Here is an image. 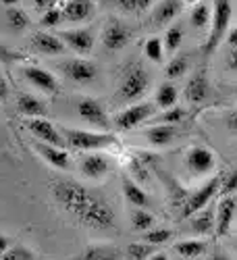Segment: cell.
<instances>
[{
  "label": "cell",
  "instance_id": "cell-1",
  "mask_svg": "<svg viewBox=\"0 0 237 260\" xmlns=\"http://www.w3.org/2000/svg\"><path fill=\"white\" fill-rule=\"evenodd\" d=\"M52 198L64 212L73 214L77 219L85 210V206L92 202L94 193H90V189H85L81 183L75 181H56L52 185Z\"/></svg>",
  "mask_w": 237,
  "mask_h": 260
},
{
  "label": "cell",
  "instance_id": "cell-2",
  "mask_svg": "<svg viewBox=\"0 0 237 260\" xmlns=\"http://www.w3.org/2000/svg\"><path fill=\"white\" fill-rule=\"evenodd\" d=\"M231 17H233L231 0H214V7H212V21H210V31H208V36H206L204 46H202V50H204L206 56H210V54L217 52V48L223 44V40H227Z\"/></svg>",
  "mask_w": 237,
  "mask_h": 260
},
{
  "label": "cell",
  "instance_id": "cell-3",
  "mask_svg": "<svg viewBox=\"0 0 237 260\" xmlns=\"http://www.w3.org/2000/svg\"><path fill=\"white\" fill-rule=\"evenodd\" d=\"M77 221L81 225H85L88 229L109 231V229H113L117 225V216H115V210H113V206L109 202L94 196L92 202L85 206V210L77 216Z\"/></svg>",
  "mask_w": 237,
  "mask_h": 260
},
{
  "label": "cell",
  "instance_id": "cell-4",
  "mask_svg": "<svg viewBox=\"0 0 237 260\" xmlns=\"http://www.w3.org/2000/svg\"><path fill=\"white\" fill-rule=\"evenodd\" d=\"M60 134L67 140V148L73 150H104L117 144V138L113 134H96L85 132V129H60Z\"/></svg>",
  "mask_w": 237,
  "mask_h": 260
},
{
  "label": "cell",
  "instance_id": "cell-5",
  "mask_svg": "<svg viewBox=\"0 0 237 260\" xmlns=\"http://www.w3.org/2000/svg\"><path fill=\"white\" fill-rule=\"evenodd\" d=\"M150 83H152V79H150V73L144 69V67H133V69H129L119 85V92H117V98L123 100V102H133L138 98H142L148 88H150Z\"/></svg>",
  "mask_w": 237,
  "mask_h": 260
},
{
  "label": "cell",
  "instance_id": "cell-6",
  "mask_svg": "<svg viewBox=\"0 0 237 260\" xmlns=\"http://www.w3.org/2000/svg\"><path fill=\"white\" fill-rule=\"evenodd\" d=\"M221 181H223V177L217 175V177L208 179L200 189L193 191L191 196H187V200H185L183 206H181V216H183V219H189V216H193L196 212H200L202 208H206L208 202L219 193V189H221Z\"/></svg>",
  "mask_w": 237,
  "mask_h": 260
},
{
  "label": "cell",
  "instance_id": "cell-7",
  "mask_svg": "<svg viewBox=\"0 0 237 260\" xmlns=\"http://www.w3.org/2000/svg\"><path fill=\"white\" fill-rule=\"evenodd\" d=\"M152 115H154V104L138 102V104H131V106L123 108V111L115 117L113 123H115L117 129H121V132H129V129H136L142 123H146Z\"/></svg>",
  "mask_w": 237,
  "mask_h": 260
},
{
  "label": "cell",
  "instance_id": "cell-8",
  "mask_svg": "<svg viewBox=\"0 0 237 260\" xmlns=\"http://www.w3.org/2000/svg\"><path fill=\"white\" fill-rule=\"evenodd\" d=\"M58 67L64 77L75 83H81V85L92 83L98 77V67L92 60H85V58H69V60L60 62Z\"/></svg>",
  "mask_w": 237,
  "mask_h": 260
},
{
  "label": "cell",
  "instance_id": "cell-9",
  "mask_svg": "<svg viewBox=\"0 0 237 260\" xmlns=\"http://www.w3.org/2000/svg\"><path fill=\"white\" fill-rule=\"evenodd\" d=\"M77 115L85 123H90V125H94L98 129H109L111 127V119H109V115H106V108L96 98H90V96L79 98V102H77Z\"/></svg>",
  "mask_w": 237,
  "mask_h": 260
},
{
  "label": "cell",
  "instance_id": "cell-10",
  "mask_svg": "<svg viewBox=\"0 0 237 260\" xmlns=\"http://www.w3.org/2000/svg\"><path fill=\"white\" fill-rule=\"evenodd\" d=\"M25 125H27V129L31 132V136L38 138V142H46V144H52V146H58V148L67 150V140H64V136L58 132V129L50 121H46L44 117L29 119Z\"/></svg>",
  "mask_w": 237,
  "mask_h": 260
},
{
  "label": "cell",
  "instance_id": "cell-11",
  "mask_svg": "<svg viewBox=\"0 0 237 260\" xmlns=\"http://www.w3.org/2000/svg\"><path fill=\"white\" fill-rule=\"evenodd\" d=\"M129 40H131V29H129L125 23H121V21H111V23H106V27L102 31V44L111 52L125 48L129 44Z\"/></svg>",
  "mask_w": 237,
  "mask_h": 260
},
{
  "label": "cell",
  "instance_id": "cell-12",
  "mask_svg": "<svg viewBox=\"0 0 237 260\" xmlns=\"http://www.w3.org/2000/svg\"><path fill=\"white\" fill-rule=\"evenodd\" d=\"M79 171L83 177H88L92 181H98L102 177H106L111 173V160L106 158L104 154L92 152V154H85L79 162Z\"/></svg>",
  "mask_w": 237,
  "mask_h": 260
},
{
  "label": "cell",
  "instance_id": "cell-13",
  "mask_svg": "<svg viewBox=\"0 0 237 260\" xmlns=\"http://www.w3.org/2000/svg\"><path fill=\"white\" fill-rule=\"evenodd\" d=\"M29 46H31L33 52L46 54V56H56V54L67 52V44L60 40V36H52V34H46V31L33 34L31 40H29Z\"/></svg>",
  "mask_w": 237,
  "mask_h": 260
},
{
  "label": "cell",
  "instance_id": "cell-14",
  "mask_svg": "<svg viewBox=\"0 0 237 260\" xmlns=\"http://www.w3.org/2000/svg\"><path fill=\"white\" fill-rule=\"evenodd\" d=\"M185 165L189 167V171H193L196 175H206L214 167H217V158L204 146H193L189 148V152L185 156Z\"/></svg>",
  "mask_w": 237,
  "mask_h": 260
},
{
  "label": "cell",
  "instance_id": "cell-15",
  "mask_svg": "<svg viewBox=\"0 0 237 260\" xmlns=\"http://www.w3.org/2000/svg\"><path fill=\"white\" fill-rule=\"evenodd\" d=\"M58 36L67 48L75 50L77 54H90L94 48V34L90 29H62Z\"/></svg>",
  "mask_w": 237,
  "mask_h": 260
},
{
  "label": "cell",
  "instance_id": "cell-16",
  "mask_svg": "<svg viewBox=\"0 0 237 260\" xmlns=\"http://www.w3.org/2000/svg\"><path fill=\"white\" fill-rule=\"evenodd\" d=\"M38 150V154L44 158L50 167L54 169H60V171H69L71 169V158L67 154L64 148H58V146H52V144H46V142H36L33 146Z\"/></svg>",
  "mask_w": 237,
  "mask_h": 260
},
{
  "label": "cell",
  "instance_id": "cell-17",
  "mask_svg": "<svg viewBox=\"0 0 237 260\" xmlns=\"http://www.w3.org/2000/svg\"><path fill=\"white\" fill-rule=\"evenodd\" d=\"M183 94H185V100L191 102V104L204 102V100L208 98V94H210V83H208L206 71H196V73H193V75L189 77L187 85H185Z\"/></svg>",
  "mask_w": 237,
  "mask_h": 260
},
{
  "label": "cell",
  "instance_id": "cell-18",
  "mask_svg": "<svg viewBox=\"0 0 237 260\" xmlns=\"http://www.w3.org/2000/svg\"><path fill=\"white\" fill-rule=\"evenodd\" d=\"M237 219V198L223 196V200L217 206V235H227L233 227V221Z\"/></svg>",
  "mask_w": 237,
  "mask_h": 260
},
{
  "label": "cell",
  "instance_id": "cell-19",
  "mask_svg": "<svg viewBox=\"0 0 237 260\" xmlns=\"http://www.w3.org/2000/svg\"><path fill=\"white\" fill-rule=\"evenodd\" d=\"M23 77H25L31 85H36L38 90L46 92V94H56V92H58V81H56V77H54L50 71H46V69L25 67V69H23Z\"/></svg>",
  "mask_w": 237,
  "mask_h": 260
},
{
  "label": "cell",
  "instance_id": "cell-20",
  "mask_svg": "<svg viewBox=\"0 0 237 260\" xmlns=\"http://www.w3.org/2000/svg\"><path fill=\"white\" fill-rule=\"evenodd\" d=\"M94 15V3L92 0H69L62 7V17L67 23H83L92 19Z\"/></svg>",
  "mask_w": 237,
  "mask_h": 260
},
{
  "label": "cell",
  "instance_id": "cell-21",
  "mask_svg": "<svg viewBox=\"0 0 237 260\" xmlns=\"http://www.w3.org/2000/svg\"><path fill=\"white\" fill-rule=\"evenodd\" d=\"M17 111L23 117H29V119L46 117V113H48L44 100H40L33 94H19V98H17Z\"/></svg>",
  "mask_w": 237,
  "mask_h": 260
},
{
  "label": "cell",
  "instance_id": "cell-22",
  "mask_svg": "<svg viewBox=\"0 0 237 260\" xmlns=\"http://www.w3.org/2000/svg\"><path fill=\"white\" fill-rule=\"evenodd\" d=\"M183 5L181 0H162V3L154 9V25L162 27V25H168L179 17Z\"/></svg>",
  "mask_w": 237,
  "mask_h": 260
},
{
  "label": "cell",
  "instance_id": "cell-23",
  "mask_svg": "<svg viewBox=\"0 0 237 260\" xmlns=\"http://www.w3.org/2000/svg\"><path fill=\"white\" fill-rule=\"evenodd\" d=\"M175 138H177V129L173 125H166V123H160V125H154V127L146 129V140L152 146H156V148L168 146Z\"/></svg>",
  "mask_w": 237,
  "mask_h": 260
},
{
  "label": "cell",
  "instance_id": "cell-24",
  "mask_svg": "<svg viewBox=\"0 0 237 260\" xmlns=\"http://www.w3.org/2000/svg\"><path fill=\"white\" fill-rule=\"evenodd\" d=\"M191 229L198 235H210L214 229H217V212L210 208H202L200 212H196L191 216Z\"/></svg>",
  "mask_w": 237,
  "mask_h": 260
},
{
  "label": "cell",
  "instance_id": "cell-25",
  "mask_svg": "<svg viewBox=\"0 0 237 260\" xmlns=\"http://www.w3.org/2000/svg\"><path fill=\"white\" fill-rule=\"evenodd\" d=\"M121 252L113 246H106V244H92L88 246L79 258L75 260H121Z\"/></svg>",
  "mask_w": 237,
  "mask_h": 260
},
{
  "label": "cell",
  "instance_id": "cell-26",
  "mask_svg": "<svg viewBox=\"0 0 237 260\" xmlns=\"http://www.w3.org/2000/svg\"><path fill=\"white\" fill-rule=\"evenodd\" d=\"M123 196H125V200L129 204H133L136 208H146L148 202H150L148 200V193L138 185V181L129 179V177L123 179Z\"/></svg>",
  "mask_w": 237,
  "mask_h": 260
},
{
  "label": "cell",
  "instance_id": "cell-27",
  "mask_svg": "<svg viewBox=\"0 0 237 260\" xmlns=\"http://www.w3.org/2000/svg\"><path fill=\"white\" fill-rule=\"evenodd\" d=\"M177 98H179V92H177V88L173 83H162L160 88H158V92H156V106H160V108H173V106H177Z\"/></svg>",
  "mask_w": 237,
  "mask_h": 260
},
{
  "label": "cell",
  "instance_id": "cell-28",
  "mask_svg": "<svg viewBox=\"0 0 237 260\" xmlns=\"http://www.w3.org/2000/svg\"><path fill=\"white\" fill-rule=\"evenodd\" d=\"M204 250H206V242L202 240H185V242L175 244V252L181 258H198L204 254Z\"/></svg>",
  "mask_w": 237,
  "mask_h": 260
},
{
  "label": "cell",
  "instance_id": "cell-29",
  "mask_svg": "<svg viewBox=\"0 0 237 260\" xmlns=\"http://www.w3.org/2000/svg\"><path fill=\"white\" fill-rule=\"evenodd\" d=\"M127 171H129V175H131V179L133 181H138V183H148L150 181V169H148V165L142 160V158H129V162H127Z\"/></svg>",
  "mask_w": 237,
  "mask_h": 260
},
{
  "label": "cell",
  "instance_id": "cell-30",
  "mask_svg": "<svg viewBox=\"0 0 237 260\" xmlns=\"http://www.w3.org/2000/svg\"><path fill=\"white\" fill-rule=\"evenodd\" d=\"M131 227L136 231H150L154 227V214L148 212L146 208H136L131 212Z\"/></svg>",
  "mask_w": 237,
  "mask_h": 260
},
{
  "label": "cell",
  "instance_id": "cell-31",
  "mask_svg": "<svg viewBox=\"0 0 237 260\" xmlns=\"http://www.w3.org/2000/svg\"><path fill=\"white\" fill-rule=\"evenodd\" d=\"M7 21H9V25H11L13 31H23V29L29 27V17H27V13L23 9L11 7L7 11Z\"/></svg>",
  "mask_w": 237,
  "mask_h": 260
},
{
  "label": "cell",
  "instance_id": "cell-32",
  "mask_svg": "<svg viewBox=\"0 0 237 260\" xmlns=\"http://www.w3.org/2000/svg\"><path fill=\"white\" fill-rule=\"evenodd\" d=\"M162 42H164V50H166V52H175V50H179L181 42H183V25H179V23L171 25V27L166 29Z\"/></svg>",
  "mask_w": 237,
  "mask_h": 260
},
{
  "label": "cell",
  "instance_id": "cell-33",
  "mask_svg": "<svg viewBox=\"0 0 237 260\" xmlns=\"http://www.w3.org/2000/svg\"><path fill=\"white\" fill-rule=\"evenodd\" d=\"M187 69H189V58H187L185 54H177V56L171 58V62L166 64L164 73H166L168 79H177V77L185 75Z\"/></svg>",
  "mask_w": 237,
  "mask_h": 260
},
{
  "label": "cell",
  "instance_id": "cell-34",
  "mask_svg": "<svg viewBox=\"0 0 237 260\" xmlns=\"http://www.w3.org/2000/svg\"><path fill=\"white\" fill-rule=\"evenodd\" d=\"M212 21V11L206 5H196L189 15V23L196 27V29H204L206 25H210Z\"/></svg>",
  "mask_w": 237,
  "mask_h": 260
},
{
  "label": "cell",
  "instance_id": "cell-35",
  "mask_svg": "<svg viewBox=\"0 0 237 260\" xmlns=\"http://www.w3.org/2000/svg\"><path fill=\"white\" fill-rule=\"evenodd\" d=\"M154 252H156V246L148 244V242H144V244H129L127 250H125L129 260H148Z\"/></svg>",
  "mask_w": 237,
  "mask_h": 260
},
{
  "label": "cell",
  "instance_id": "cell-36",
  "mask_svg": "<svg viewBox=\"0 0 237 260\" xmlns=\"http://www.w3.org/2000/svg\"><path fill=\"white\" fill-rule=\"evenodd\" d=\"M144 52H146V56L152 62H162L164 52H166L164 50V42L160 38H150L146 42V46H144Z\"/></svg>",
  "mask_w": 237,
  "mask_h": 260
},
{
  "label": "cell",
  "instance_id": "cell-37",
  "mask_svg": "<svg viewBox=\"0 0 237 260\" xmlns=\"http://www.w3.org/2000/svg\"><path fill=\"white\" fill-rule=\"evenodd\" d=\"M154 0H115V5L123 13H144L146 9L152 7Z\"/></svg>",
  "mask_w": 237,
  "mask_h": 260
},
{
  "label": "cell",
  "instance_id": "cell-38",
  "mask_svg": "<svg viewBox=\"0 0 237 260\" xmlns=\"http://www.w3.org/2000/svg\"><path fill=\"white\" fill-rule=\"evenodd\" d=\"M171 237H173V231L171 229H150V231H146L144 233V242H148V244H152V246H160V244H166Z\"/></svg>",
  "mask_w": 237,
  "mask_h": 260
},
{
  "label": "cell",
  "instance_id": "cell-39",
  "mask_svg": "<svg viewBox=\"0 0 237 260\" xmlns=\"http://www.w3.org/2000/svg\"><path fill=\"white\" fill-rule=\"evenodd\" d=\"M3 260H38V258L27 246H15L3 254Z\"/></svg>",
  "mask_w": 237,
  "mask_h": 260
},
{
  "label": "cell",
  "instance_id": "cell-40",
  "mask_svg": "<svg viewBox=\"0 0 237 260\" xmlns=\"http://www.w3.org/2000/svg\"><path fill=\"white\" fill-rule=\"evenodd\" d=\"M235 191H237V167L233 171H229L227 175L223 177L219 193H221V196H233Z\"/></svg>",
  "mask_w": 237,
  "mask_h": 260
},
{
  "label": "cell",
  "instance_id": "cell-41",
  "mask_svg": "<svg viewBox=\"0 0 237 260\" xmlns=\"http://www.w3.org/2000/svg\"><path fill=\"white\" fill-rule=\"evenodd\" d=\"M185 117V111L179 106H173V108H166V111L158 117L160 123H166V125H175V123H181Z\"/></svg>",
  "mask_w": 237,
  "mask_h": 260
},
{
  "label": "cell",
  "instance_id": "cell-42",
  "mask_svg": "<svg viewBox=\"0 0 237 260\" xmlns=\"http://www.w3.org/2000/svg\"><path fill=\"white\" fill-rule=\"evenodd\" d=\"M60 21H64L62 9L60 7H54V9L44 11V17H42V25H44V27H56Z\"/></svg>",
  "mask_w": 237,
  "mask_h": 260
},
{
  "label": "cell",
  "instance_id": "cell-43",
  "mask_svg": "<svg viewBox=\"0 0 237 260\" xmlns=\"http://www.w3.org/2000/svg\"><path fill=\"white\" fill-rule=\"evenodd\" d=\"M19 58H21V54H17L15 50H11V48L0 44V62H15Z\"/></svg>",
  "mask_w": 237,
  "mask_h": 260
},
{
  "label": "cell",
  "instance_id": "cell-44",
  "mask_svg": "<svg viewBox=\"0 0 237 260\" xmlns=\"http://www.w3.org/2000/svg\"><path fill=\"white\" fill-rule=\"evenodd\" d=\"M225 127H227L229 134L237 136V111H233V113H229V115L225 117Z\"/></svg>",
  "mask_w": 237,
  "mask_h": 260
},
{
  "label": "cell",
  "instance_id": "cell-45",
  "mask_svg": "<svg viewBox=\"0 0 237 260\" xmlns=\"http://www.w3.org/2000/svg\"><path fill=\"white\" fill-rule=\"evenodd\" d=\"M60 0H33V5L38 11H48V9H54Z\"/></svg>",
  "mask_w": 237,
  "mask_h": 260
},
{
  "label": "cell",
  "instance_id": "cell-46",
  "mask_svg": "<svg viewBox=\"0 0 237 260\" xmlns=\"http://www.w3.org/2000/svg\"><path fill=\"white\" fill-rule=\"evenodd\" d=\"M9 98V83H7V77L0 71V102H5Z\"/></svg>",
  "mask_w": 237,
  "mask_h": 260
},
{
  "label": "cell",
  "instance_id": "cell-47",
  "mask_svg": "<svg viewBox=\"0 0 237 260\" xmlns=\"http://www.w3.org/2000/svg\"><path fill=\"white\" fill-rule=\"evenodd\" d=\"M227 67L231 71H237V48H233L229 54H227Z\"/></svg>",
  "mask_w": 237,
  "mask_h": 260
},
{
  "label": "cell",
  "instance_id": "cell-48",
  "mask_svg": "<svg viewBox=\"0 0 237 260\" xmlns=\"http://www.w3.org/2000/svg\"><path fill=\"white\" fill-rule=\"evenodd\" d=\"M227 44H229L231 48H237V27L229 29V34H227Z\"/></svg>",
  "mask_w": 237,
  "mask_h": 260
},
{
  "label": "cell",
  "instance_id": "cell-49",
  "mask_svg": "<svg viewBox=\"0 0 237 260\" xmlns=\"http://www.w3.org/2000/svg\"><path fill=\"white\" fill-rule=\"evenodd\" d=\"M11 248V244H9V240H7V237L5 235H0V256H3L7 250Z\"/></svg>",
  "mask_w": 237,
  "mask_h": 260
},
{
  "label": "cell",
  "instance_id": "cell-50",
  "mask_svg": "<svg viewBox=\"0 0 237 260\" xmlns=\"http://www.w3.org/2000/svg\"><path fill=\"white\" fill-rule=\"evenodd\" d=\"M208 260H233V258H229L225 252H214V254H212Z\"/></svg>",
  "mask_w": 237,
  "mask_h": 260
},
{
  "label": "cell",
  "instance_id": "cell-51",
  "mask_svg": "<svg viewBox=\"0 0 237 260\" xmlns=\"http://www.w3.org/2000/svg\"><path fill=\"white\" fill-rule=\"evenodd\" d=\"M148 260H168V256L166 254H160V252H154Z\"/></svg>",
  "mask_w": 237,
  "mask_h": 260
},
{
  "label": "cell",
  "instance_id": "cell-52",
  "mask_svg": "<svg viewBox=\"0 0 237 260\" xmlns=\"http://www.w3.org/2000/svg\"><path fill=\"white\" fill-rule=\"evenodd\" d=\"M0 3H3L5 7H15V5L19 3V0H0Z\"/></svg>",
  "mask_w": 237,
  "mask_h": 260
},
{
  "label": "cell",
  "instance_id": "cell-53",
  "mask_svg": "<svg viewBox=\"0 0 237 260\" xmlns=\"http://www.w3.org/2000/svg\"><path fill=\"white\" fill-rule=\"evenodd\" d=\"M183 260H191V258H183Z\"/></svg>",
  "mask_w": 237,
  "mask_h": 260
},
{
  "label": "cell",
  "instance_id": "cell-54",
  "mask_svg": "<svg viewBox=\"0 0 237 260\" xmlns=\"http://www.w3.org/2000/svg\"><path fill=\"white\" fill-rule=\"evenodd\" d=\"M235 96H237V88H235Z\"/></svg>",
  "mask_w": 237,
  "mask_h": 260
}]
</instances>
